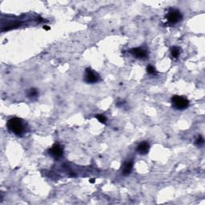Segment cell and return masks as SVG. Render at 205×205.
Here are the masks:
<instances>
[{
    "label": "cell",
    "mask_w": 205,
    "mask_h": 205,
    "mask_svg": "<svg viewBox=\"0 0 205 205\" xmlns=\"http://www.w3.org/2000/svg\"><path fill=\"white\" fill-rule=\"evenodd\" d=\"M149 149H150V145H149L148 142H143L141 144H139L138 147H137L138 153L143 155L148 154V151H149Z\"/></svg>",
    "instance_id": "cell-7"
},
{
    "label": "cell",
    "mask_w": 205,
    "mask_h": 205,
    "mask_svg": "<svg viewBox=\"0 0 205 205\" xmlns=\"http://www.w3.org/2000/svg\"><path fill=\"white\" fill-rule=\"evenodd\" d=\"M38 94H39L38 90L35 88H31V89H29V91H28V97H30V98H34V97H36V96H38Z\"/></svg>",
    "instance_id": "cell-10"
},
{
    "label": "cell",
    "mask_w": 205,
    "mask_h": 205,
    "mask_svg": "<svg viewBox=\"0 0 205 205\" xmlns=\"http://www.w3.org/2000/svg\"><path fill=\"white\" fill-rule=\"evenodd\" d=\"M96 118L98 119V120L102 123H106V121H107V118L105 117V116L103 115H97L96 116Z\"/></svg>",
    "instance_id": "cell-11"
},
{
    "label": "cell",
    "mask_w": 205,
    "mask_h": 205,
    "mask_svg": "<svg viewBox=\"0 0 205 205\" xmlns=\"http://www.w3.org/2000/svg\"><path fill=\"white\" fill-rule=\"evenodd\" d=\"M99 80V76L98 74H96L93 70L91 68L86 69V74H85L84 80L88 83H94L98 82Z\"/></svg>",
    "instance_id": "cell-5"
},
{
    "label": "cell",
    "mask_w": 205,
    "mask_h": 205,
    "mask_svg": "<svg viewBox=\"0 0 205 205\" xmlns=\"http://www.w3.org/2000/svg\"><path fill=\"white\" fill-rule=\"evenodd\" d=\"M7 126L10 132L18 136L22 135L24 132V125H23V120L17 117L9 119L7 123Z\"/></svg>",
    "instance_id": "cell-1"
},
{
    "label": "cell",
    "mask_w": 205,
    "mask_h": 205,
    "mask_svg": "<svg viewBox=\"0 0 205 205\" xmlns=\"http://www.w3.org/2000/svg\"><path fill=\"white\" fill-rule=\"evenodd\" d=\"M166 18L168 19V22L170 24H176L178 22H180L183 18V15L181 12L177 9H173L171 8L168 11V14L166 15Z\"/></svg>",
    "instance_id": "cell-3"
},
{
    "label": "cell",
    "mask_w": 205,
    "mask_h": 205,
    "mask_svg": "<svg viewBox=\"0 0 205 205\" xmlns=\"http://www.w3.org/2000/svg\"><path fill=\"white\" fill-rule=\"evenodd\" d=\"M48 153L54 159H59V158H61L63 156V148L59 144H55L48 150Z\"/></svg>",
    "instance_id": "cell-4"
},
{
    "label": "cell",
    "mask_w": 205,
    "mask_h": 205,
    "mask_svg": "<svg viewBox=\"0 0 205 205\" xmlns=\"http://www.w3.org/2000/svg\"><path fill=\"white\" fill-rule=\"evenodd\" d=\"M130 53L133 56L136 57L137 59H144L148 56V52L143 48H133L130 50Z\"/></svg>",
    "instance_id": "cell-6"
},
{
    "label": "cell",
    "mask_w": 205,
    "mask_h": 205,
    "mask_svg": "<svg viewBox=\"0 0 205 205\" xmlns=\"http://www.w3.org/2000/svg\"><path fill=\"white\" fill-rule=\"evenodd\" d=\"M133 168V161H128L124 164L123 169V174L124 176H128Z\"/></svg>",
    "instance_id": "cell-8"
},
{
    "label": "cell",
    "mask_w": 205,
    "mask_h": 205,
    "mask_svg": "<svg viewBox=\"0 0 205 205\" xmlns=\"http://www.w3.org/2000/svg\"><path fill=\"white\" fill-rule=\"evenodd\" d=\"M44 30H47V31H48V30H50V28H49V27H47V26H44Z\"/></svg>",
    "instance_id": "cell-14"
},
{
    "label": "cell",
    "mask_w": 205,
    "mask_h": 205,
    "mask_svg": "<svg viewBox=\"0 0 205 205\" xmlns=\"http://www.w3.org/2000/svg\"><path fill=\"white\" fill-rule=\"evenodd\" d=\"M180 52H181V49L178 47H173L171 49V56L175 59H177L179 57V55H180Z\"/></svg>",
    "instance_id": "cell-9"
},
{
    "label": "cell",
    "mask_w": 205,
    "mask_h": 205,
    "mask_svg": "<svg viewBox=\"0 0 205 205\" xmlns=\"http://www.w3.org/2000/svg\"><path fill=\"white\" fill-rule=\"evenodd\" d=\"M171 104L176 110H184L189 106V101L183 96H174L171 97Z\"/></svg>",
    "instance_id": "cell-2"
},
{
    "label": "cell",
    "mask_w": 205,
    "mask_h": 205,
    "mask_svg": "<svg viewBox=\"0 0 205 205\" xmlns=\"http://www.w3.org/2000/svg\"><path fill=\"white\" fill-rule=\"evenodd\" d=\"M203 143H204V139H203V138L202 136L199 137L198 139L196 140V142H195V144H196V145H197V146H201V145H203Z\"/></svg>",
    "instance_id": "cell-12"
},
{
    "label": "cell",
    "mask_w": 205,
    "mask_h": 205,
    "mask_svg": "<svg viewBox=\"0 0 205 205\" xmlns=\"http://www.w3.org/2000/svg\"><path fill=\"white\" fill-rule=\"evenodd\" d=\"M147 71H148V74H150V75H153V74L155 73V67L151 65H149L147 67Z\"/></svg>",
    "instance_id": "cell-13"
},
{
    "label": "cell",
    "mask_w": 205,
    "mask_h": 205,
    "mask_svg": "<svg viewBox=\"0 0 205 205\" xmlns=\"http://www.w3.org/2000/svg\"><path fill=\"white\" fill-rule=\"evenodd\" d=\"M90 182H91V183H94V182H95V180H94V179H92V180H90Z\"/></svg>",
    "instance_id": "cell-15"
}]
</instances>
